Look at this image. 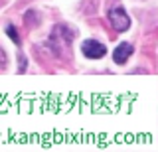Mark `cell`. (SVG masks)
I'll return each instance as SVG.
<instances>
[{
	"mask_svg": "<svg viewBox=\"0 0 158 152\" xmlns=\"http://www.w3.org/2000/svg\"><path fill=\"white\" fill-rule=\"evenodd\" d=\"M75 38V32L67 24H56L52 34L48 38V46L59 60H69L71 57V43Z\"/></svg>",
	"mask_w": 158,
	"mask_h": 152,
	"instance_id": "obj_1",
	"label": "cell"
},
{
	"mask_svg": "<svg viewBox=\"0 0 158 152\" xmlns=\"http://www.w3.org/2000/svg\"><path fill=\"white\" fill-rule=\"evenodd\" d=\"M107 20L115 32H127L131 28V18H128L127 10L123 8L121 2H113V6L107 8Z\"/></svg>",
	"mask_w": 158,
	"mask_h": 152,
	"instance_id": "obj_2",
	"label": "cell"
},
{
	"mask_svg": "<svg viewBox=\"0 0 158 152\" xmlns=\"http://www.w3.org/2000/svg\"><path fill=\"white\" fill-rule=\"evenodd\" d=\"M81 53L87 60H101V57L107 55V47L103 42L95 40V38H89V40L81 43Z\"/></svg>",
	"mask_w": 158,
	"mask_h": 152,
	"instance_id": "obj_3",
	"label": "cell"
},
{
	"mask_svg": "<svg viewBox=\"0 0 158 152\" xmlns=\"http://www.w3.org/2000/svg\"><path fill=\"white\" fill-rule=\"evenodd\" d=\"M132 51H135V47H132L128 42L118 43V46L115 47V51H113V61H115L117 65H125V63L131 60Z\"/></svg>",
	"mask_w": 158,
	"mask_h": 152,
	"instance_id": "obj_4",
	"label": "cell"
},
{
	"mask_svg": "<svg viewBox=\"0 0 158 152\" xmlns=\"http://www.w3.org/2000/svg\"><path fill=\"white\" fill-rule=\"evenodd\" d=\"M6 36L12 40L14 43H16V47H20L22 46V40H20V34H18V30H16V26L14 24H6Z\"/></svg>",
	"mask_w": 158,
	"mask_h": 152,
	"instance_id": "obj_5",
	"label": "cell"
},
{
	"mask_svg": "<svg viewBox=\"0 0 158 152\" xmlns=\"http://www.w3.org/2000/svg\"><path fill=\"white\" fill-rule=\"evenodd\" d=\"M24 20H26V26H38V22H40V18H38V12H34V10H28L26 12V16H24Z\"/></svg>",
	"mask_w": 158,
	"mask_h": 152,
	"instance_id": "obj_6",
	"label": "cell"
},
{
	"mask_svg": "<svg viewBox=\"0 0 158 152\" xmlns=\"http://www.w3.org/2000/svg\"><path fill=\"white\" fill-rule=\"evenodd\" d=\"M8 67V55H6V51L0 47V71H4Z\"/></svg>",
	"mask_w": 158,
	"mask_h": 152,
	"instance_id": "obj_7",
	"label": "cell"
},
{
	"mask_svg": "<svg viewBox=\"0 0 158 152\" xmlns=\"http://www.w3.org/2000/svg\"><path fill=\"white\" fill-rule=\"evenodd\" d=\"M26 67H28V60H26V55H24V53H20V67H18V73H24V71H26Z\"/></svg>",
	"mask_w": 158,
	"mask_h": 152,
	"instance_id": "obj_8",
	"label": "cell"
}]
</instances>
